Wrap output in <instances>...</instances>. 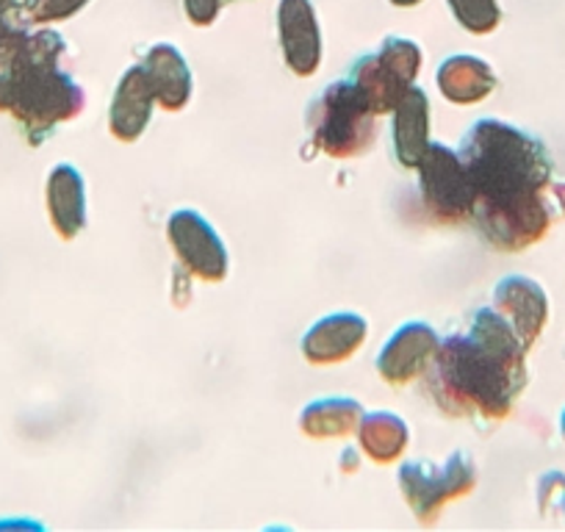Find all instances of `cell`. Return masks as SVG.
Masks as SVG:
<instances>
[{
  "label": "cell",
  "instance_id": "1",
  "mask_svg": "<svg viewBox=\"0 0 565 532\" xmlns=\"http://www.w3.org/2000/svg\"><path fill=\"white\" fill-rule=\"evenodd\" d=\"M458 156L475 189L471 220L493 247L515 253L546 236L554 222V164L541 139L486 117L471 125Z\"/></svg>",
  "mask_w": 565,
  "mask_h": 532
},
{
  "label": "cell",
  "instance_id": "2",
  "mask_svg": "<svg viewBox=\"0 0 565 532\" xmlns=\"http://www.w3.org/2000/svg\"><path fill=\"white\" fill-rule=\"evenodd\" d=\"M526 352L493 308H480L466 333L438 344L427 366V389L447 414L499 422L526 385Z\"/></svg>",
  "mask_w": 565,
  "mask_h": 532
},
{
  "label": "cell",
  "instance_id": "3",
  "mask_svg": "<svg viewBox=\"0 0 565 532\" xmlns=\"http://www.w3.org/2000/svg\"><path fill=\"white\" fill-rule=\"evenodd\" d=\"M64 40L56 31L29 34L0 67V114L18 119L31 145H40L84 111V89L62 70Z\"/></svg>",
  "mask_w": 565,
  "mask_h": 532
},
{
  "label": "cell",
  "instance_id": "4",
  "mask_svg": "<svg viewBox=\"0 0 565 532\" xmlns=\"http://www.w3.org/2000/svg\"><path fill=\"white\" fill-rule=\"evenodd\" d=\"M311 139L333 159H355L374 145V114L350 81H335L313 97L306 114Z\"/></svg>",
  "mask_w": 565,
  "mask_h": 532
},
{
  "label": "cell",
  "instance_id": "5",
  "mask_svg": "<svg viewBox=\"0 0 565 532\" xmlns=\"http://www.w3.org/2000/svg\"><path fill=\"white\" fill-rule=\"evenodd\" d=\"M422 70V51L413 40L388 36L374 53L358 58L350 67V81L366 100L372 114H391Z\"/></svg>",
  "mask_w": 565,
  "mask_h": 532
},
{
  "label": "cell",
  "instance_id": "6",
  "mask_svg": "<svg viewBox=\"0 0 565 532\" xmlns=\"http://www.w3.org/2000/svg\"><path fill=\"white\" fill-rule=\"evenodd\" d=\"M477 486V466L469 453H452L447 464L411 460L399 469V488L405 502L422 521L441 513L449 499H458Z\"/></svg>",
  "mask_w": 565,
  "mask_h": 532
},
{
  "label": "cell",
  "instance_id": "7",
  "mask_svg": "<svg viewBox=\"0 0 565 532\" xmlns=\"http://www.w3.org/2000/svg\"><path fill=\"white\" fill-rule=\"evenodd\" d=\"M416 170L422 200L436 220L447 222V225L469 220L471 209H475V189H471L469 172L455 150H449L447 145L430 142L418 159Z\"/></svg>",
  "mask_w": 565,
  "mask_h": 532
},
{
  "label": "cell",
  "instance_id": "8",
  "mask_svg": "<svg viewBox=\"0 0 565 532\" xmlns=\"http://www.w3.org/2000/svg\"><path fill=\"white\" fill-rule=\"evenodd\" d=\"M167 236H170L172 249L186 266L189 273L198 278L216 284L227 275V249L222 244L220 233L211 227L203 214L192 209H181L167 222Z\"/></svg>",
  "mask_w": 565,
  "mask_h": 532
},
{
  "label": "cell",
  "instance_id": "9",
  "mask_svg": "<svg viewBox=\"0 0 565 532\" xmlns=\"http://www.w3.org/2000/svg\"><path fill=\"white\" fill-rule=\"evenodd\" d=\"M493 311L513 328L521 344L530 350L548 322V297L537 280L508 275L493 289Z\"/></svg>",
  "mask_w": 565,
  "mask_h": 532
},
{
  "label": "cell",
  "instance_id": "10",
  "mask_svg": "<svg viewBox=\"0 0 565 532\" xmlns=\"http://www.w3.org/2000/svg\"><path fill=\"white\" fill-rule=\"evenodd\" d=\"M438 333L427 322H405L380 350L377 372L385 383H411L422 377L438 352Z\"/></svg>",
  "mask_w": 565,
  "mask_h": 532
},
{
  "label": "cell",
  "instance_id": "11",
  "mask_svg": "<svg viewBox=\"0 0 565 532\" xmlns=\"http://www.w3.org/2000/svg\"><path fill=\"white\" fill-rule=\"evenodd\" d=\"M277 36L291 73L313 75L322 62V31L311 0H282L277 7Z\"/></svg>",
  "mask_w": 565,
  "mask_h": 532
},
{
  "label": "cell",
  "instance_id": "12",
  "mask_svg": "<svg viewBox=\"0 0 565 532\" xmlns=\"http://www.w3.org/2000/svg\"><path fill=\"white\" fill-rule=\"evenodd\" d=\"M369 324L361 313L339 311L322 317L302 336V355L311 363H339L347 361L363 344Z\"/></svg>",
  "mask_w": 565,
  "mask_h": 532
},
{
  "label": "cell",
  "instance_id": "13",
  "mask_svg": "<svg viewBox=\"0 0 565 532\" xmlns=\"http://www.w3.org/2000/svg\"><path fill=\"white\" fill-rule=\"evenodd\" d=\"M153 89L148 84V75L141 64L128 67V73L119 78L117 92L111 97V111H108V130L119 142H136L145 134L153 117Z\"/></svg>",
  "mask_w": 565,
  "mask_h": 532
},
{
  "label": "cell",
  "instance_id": "14",
  "mask_svg": "<svg viewBox=\"0 0 565 532\" xmlns=\"http://www.w3.org/2000/svg\"><path fill=\"white\" fill-rule=\"evenodd\" d=\"M391 114H394L391 142H394L396 161L407 170H416L418 159L430 145V100L422 86L413 84Z\"/></svg>",
  "mask_w": 565,
  "mask_h": 532
},
{
  "label": "cell",
  "instance_id": "15",
  "mask_svg": "<svg viewBox=\"0 0 565 532\" xmlns=\"http://www.w3.org/2000/svg\"><path fill=\"white\" fill-rule=\"evenodd\" d=\"M141 70L148 75L156 103H161L167 111H181L186 106L189 97H192V70L175 45L159 42V45L150 47L145 62H141Z\"/></svg>",
  "mask_w": 565,
  "mask_h": 532
},
{
  "label": "cell",
  "instance_id": "16",
  "mask_svg": "<svg viewBox=\"0 0 565 532\" xmlns=\"http://www.w3.org/2000/svg\"><path fill=\"white\" fill-rule=\"evenodd\" d=\"M47 214L53 231L62 238H75L86 225V187L73 164L53 167L47 175Z\"/></svg>",
  "mask_w": 565,
  "mask_h": 532
},
{
  "label": "cell",
  "instance_id": "17",
  "mask_svg": "<svg viewBox=\"0 0 565 532\" xmlns=\"http://www.w3.org/2000/svg\"><path fill=\"white\" fill-rule=\"evenodd\" d=\"M438 89L449 103L471 106L497 89V75L491 64L477 56H449L436 73Z\"/></svg>",
  "mask_w": 565,
  "mask_h": 532
},
{
  "label": "cell",
  "instance_id": "18",
  "mask_svg": "<svg viewBox=\"0 0 565 532\" xmlns=\"http://www.w3.org/2000/svg\"><path fill=\"white\" fill-rule=\"evenodd\" d=\"M363 408L350 396H324L300 414V427L311 438H344L358 430Z\"/></svg>",
  "mask_w": 565,
  "mask_h": 532
},
{
  "label": "cell",
  "instance_id": "19",
  "mask_svg": "<svg viewBox=\"0 0 565 532\" xmlns=\"http://www.w3.org/2000/svg\"><path fill=\"white\" fill-rule=\"evenodd\" d=\"M358 436H361L363 453L374 464H394L405 453L411 433H407L402 416L388 414V411H374V414H363Z\"/></svg>",
  "mask_w": 565,
  "mask_h": 532
},
{
  "label": "cell",
  "instance_id": "20",
  "mask_svg": "<svg viewBox=\"0 0 565 532\" xmlns=\"http://www.w3.org/2000/svg\"><path fill=\"white\" fill-rule=\"evenodd\" d=\"M34 0H0V67H7L20 45L29 40Z\"/></svg>",
  "mask_w": 565,
  "mask_h": 532
},
{
  "label": "cell",
  "instance_id": "21",
  "mask_svg": "<svg viewBox=\"0 0 565 532\" xmlns=\"http://www.w3.org/2000/svg\"><path fill=\"white\" fill-rule=\"evenodd\" d=\"M455 18L471 34H488L499 25L502 12L497 0H449Z\"/></svg>",
  "mask_w": 565,
  "mask_h": 532
},
{
  "label": "cell",
  "instance_id": "22",
  "mask_svg": "<svg viewBox=\"0 0 565 532\" xmlns=\"http://www.w3.org/2000/svg\"><path fill=\"white\" fill-rule=\"evenodd\" d=\"M89 0H34L31 20L34 23H56V20L73 18L78 9H84Z\"/></svg>",
  "mask_w": 565,
  "mask_h": 532
},
{
  "label": "cell",
  "instance_id": "23",
  "mask_svg": "<svg viewBox=\"0 0 565 532\" xmlns=\"http://www.w3.org/2000/svg\"><path fill=\"white\" fill-rule=\"evenodd\" d=\"M222 0H186V14L192 23L209 25L220 12Z\"/></svg>",
  "mask_w": 565,
  "mask_h": 532
},
{
  "label": "cell",
  "instance_id": "24",
  "mask_svg": "<svg viewBox=\"0 0 565 532\" xmlns=\"http://www.w3.org/2000/svg\"><path fill=\"white\" fill-rule=\"evenodd\" d=\"M391 3H396V7H413L418 0H391Z\"/></svg>",
  "mask_w": 565,
  "mask_h": 532
},
{
  "label": "cell",
  "instance_id": "25",
  "mask_svg": "<svg viewBox=\"0 0 565 532\" xmlns=\"http://www.w3.org/2000/svg\"><path fill=\"white\" fill-rule=\"evenodd\" d=\"M559 433H563V438H565V408H563V414H559Z\"/></svg>",
  "mask_w": 565,
  "mask_h": 532
},
{
  "label": "cell",
  "instance_id": "26",
  "mask_svg": "<svg viewBox=\"0 0 565 532\" xmlns=\"http://www.w3.org/2000/svg\"><path fill=\"white\" fill-rule=\"evenodd\" d=\"M563 510H565V488H563Z\"/></svg>",
  "mask_w": 565,
  "mask_h": 532
}]
</instances>
